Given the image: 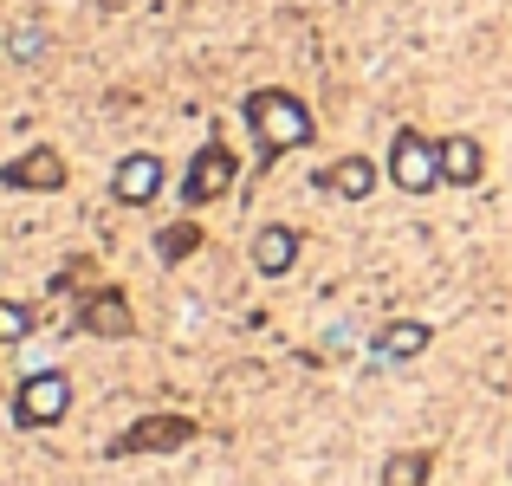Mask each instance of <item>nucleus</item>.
<instances>
[{
  "label": "nucleus",
  "instance_id": "nucleus-1",
  "mask_svg": "<svg viewBox=\"0 0 512 486\" xmlns=\"http://www.w3.org/2000/svg\"><path fill=\"white\" fill-rule=\"evenodd\" d=\"M247 130L260 143V162H279L286 150H305L312 143V111H305L292 91H247Z\"/></svg>",
  "mask_w": 512,
  "mask_h": 486
},
{
  "label": "nucleus",
  "instance_id": "nucleus-2",
  "mask_svg": "<svg viewBox=\"0 0 512 486\" xmlns=\"http://www.w3.org/2000/svg\"><path fill=\"white\" fill-rule=\"evenodd\" d=\"M389 182L402 195H428L441 182V143H428L422 130H396V143H389Z\"/></svg>",
  "mask_w": 512,
  "mask_h": 486
},
{
  "label": "nucleus",
  "instance_id": "nucleus-3",
  "mask_svg": "<svg viewBox=\"0 0 512 486\" xmlns=\"http://www.w3.org/2000/svg\"><path fill=\"white\" fill-rule=\"evenodd\" d=\"M234 175H240V156L227 150L221 137L201 143L195 162H188V175H182V201H188V208H208L214 195H227V188H234Z\"/></svg>",
  "mask_w": 512,
  "mask_h": 486
},
{
  "label": "nucleus",
  "instance_id": "nucleus-4",
  "mask_svg": "<svg viewBox=\"0 0 512 486\" xmlns=\"http://www.w3.org/2000/svg\"><path fill=\"white\" fill-rule=\"evenodd\" d=\"M188 441H195V422H188V415H137V422L111 441V454L117 461H130V454H175V448H188Z\"/></svg>",
  "mask_w": 512,
  "mask_h": 486
},
{
  "label": "nucleus",
  "instance_id": "nucleus-5",
  "mask_svg": "<svg viewBox=\"0 0 512 486\" xmlns=\"http://www.w3.org/2000/svg\"><path fill=\"white\" fill-rule=\"evenodd\" d=\"M65 409H72V383H65V370L26 376L20 396H13V422H20V428H52Z\"/></svg>",
  "mask_w": 512,
  "mask_h": 486
},
{
  "label": "nucleus",
  "instance_id": "nucleus-6",
  "mask_svg": "<svg viewBox=\"0 0 512 486\" xmlns=\"http://www.w3.org/2000/svg\"><path fill=\"white\" fill-rule=\"evenodd\" d=\"M111 195L124 201V208H143V201H156V195H163V156H150V150L124 156V162H117V175H111Z\"/></svg>",
  "mask_w": 512,
  "mask_h": 486
},
{
  "label": "nucleus",
  "instance_id": "nucleus-7",
  "mask_svg": "<svg viewBox=\"0 0 512 486\" xmlns=\"http://www.w3.org/2000/svg\"><path fill=\"white\" fill-rule=\"evenodd\" d=\"M78 324H85L91 337H130V331H137V318H130V299H124L117 286L85 292V312H78Z\"/></svg>",
  "mask_w": 512,
  "mask_h": 486
},
{
  "label": "nucleus",
  "instance_id": "nucleus-8",
  "mask_svg": "<svg viewBox=\"0 0 512 486\" xmlns=\"http://www.w3.org/2000/svg\"><path fill=\"white\" fill-rule=\"evenodd\" d=\"M318 188L338 201H370L376 195V162L370 156H338L325 175H318Z\"/></svg>",
  "mask_w": 512,
  "mask_h": 486
},
{
  "label": "nucleus",
  "instance_id": "nucleus-9",
  "mask_svg": "<svg viewBox=\"0 0 512 486\" xmlns=\"http://www.w3.org/2000/svg\"><path fill=\"white\" fill-rule=\"evenodd\" d=\"M0 182L7 188H65V162H59V150H26L0 169Z\"/></svg>",
  "mask_w": 512,
  "mask_h": 486
},
{
  "label": "nucleus",
  "instance_id": "nucleus-10",
  "mask_svg": "<svg viewBox=\"0 0 512 486\" xmlns=\"http://www.w3.org/2000/svg\"><path fill=\"white\" fill-rule=\"evenodd\" d=\"M428 344H435V331H428L422 318H396V324L376 331V357L383 363H409V357H422Z\"/></svg>",
  "mask_w": 512,
  "mask_h": 486
},
{
  "label": "nucleus",
  "instance_id": "nucleus-11",
  "mask_svg": "<svg viewBox=\"0 0 512 486\" xmlns=\"http://www.w3.org/2000/svg\"><path fill=\"white\" fill-rule=\"evenodd\" d=\"M480 175H487V150H480L474 137H441V182L474 188Z\"/></svg>",
  "mask_w": 512,
  "mask_h": 486
},
{
  "label": "nucleus",
  "instance_id": "nucleus-12",
  "mask_svg": "<svg viewBox=\"0 0 512 486\" xmlns=\"http://www.w3.org/2000/svg\"><path fill=\"white\" fill-rule=\"evenodd\" d=\"M292 260H299V234H292V227H260V234H253V266H260L266 279H279V273H292Z\"/></svg>",
  "mask_w": 512,
  "mask_h": 486
},
{
  "label": "nucleus",
  "instance_id": "nucleus-13",
  "mask_svg": "<svg viewBox=\"0 0 512 486\" xmlns=\"http://www.w3.org/2000/svg\"><path fill=\"white\" fill-rule=\"evenodd\" d=\"M428 474H435V461L415 454V448H402V454L383 461V480H376V486H428Z\"/></svg>",
  "mask_w": 512,
  "mask_h": 486
},
{
  "label": "nucleus",
  "instance_id": "nucleus-14",
  "mask_svg": "<svg viewBox=\"0 0 512 486\" xmlns=\"http://www.w3.org/2000/svg\"><path fill=\"white\" fill-rule=\"evenodd\" d=\"M195 247H201V227H195V221H175V227H163V234H156V260H163V266H182Z\"/></svg>",
  "mask_w": 512,
  "mask_h": 486
},
{
  "label": "nucleus",
  "instance_id": "nucleus-15",
  "mask_svg": "<svg viewBox=\"0 0 512 486\" xmlns=\"http://www.w3.org/2000/svg\"><path fill=\"white\" fill-rule=\"evenodd\" d=\"M26 331H33V312L13 305V299H0V344H20Z\"/></svg>",
  "mask_w": 512,
  "mask_h": 486
}]
</instances>
